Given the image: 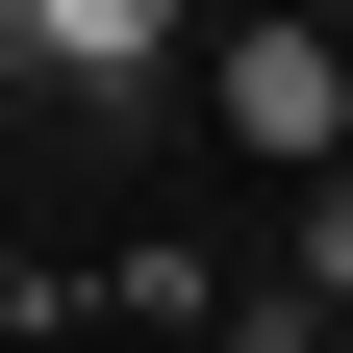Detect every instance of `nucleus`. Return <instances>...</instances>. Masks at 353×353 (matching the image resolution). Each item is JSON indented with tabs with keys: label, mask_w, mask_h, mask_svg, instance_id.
Instances as JSON below:
<instances>
[{
	"label": "nucleus",
	"mask_w": 353,
	"mask_h": 353,
	"mask_svg": "<svg viewBox=\"0 0 353 353\" xmlns=\"http://www.w3.org/2000/svg\"><path fill=\"white\" fill-rule=\"evenodd\" d=\"M228 101H252V152H303V176H328V126H353V51H328V26H252V51H228Z\"/></svg>",
	"instance_id": "nucleus-1"
},
{
	"label": "nucleus",
	"mask_w": 353,
	"mask_h": 353,
	"mask_svg": "<svg viewBox=\"0 0 353 353\" xmlns=\"http://www.w3.org/2000/svg\"><path fill=\"white\" fill-rule=\"evenodd\" d=\"M26 26V76H76V101H126V76L176 51V0H0Z\"/></svg>",
	"instance_id": "nucleus-2"
},
{
	"label": "nucleus",
	"mask_w": 353,
	"mask_h": 353,
	"mask_svg": "<svg viewBox=\"0 0 353 353\" xmlns=\"http://www.w3.org/2000/svg\"><path fill=\"white\" fill-rule=\"evenodd\" d=\"M0 101H26V26H0Z\"/></svg>",
	"instance_id": "nucleus-3"
}]
</instances>
